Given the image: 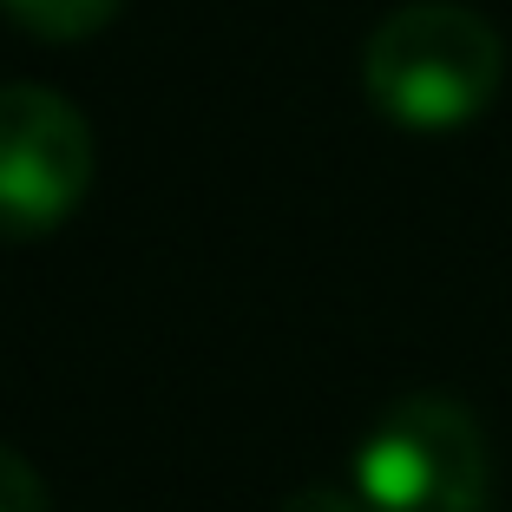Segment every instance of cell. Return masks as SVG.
<instances>
[{"label":"cell","instance_id":"obj_1","mask_svg":"<svg viewBox=\"0 0 512 512\" xmlns=\"http://www.w3.org/2000/svg\"><path fill=\"white\" fill-rule=\"evenodd\" d=\"M506 86V40L460 0H407L368 33L362 92L401 132H460Z\"/></svg>","mask_w":512,"mask_h":512},{"label":"cell","instance_id":"obj_2","mask_svg":"<svg viewBox=\"0 0 512 512\" xmlns=\"http://www.w3.org/2000/svg\"><path fill=\"white\" fill-rule=\"evenodd\" d=\"M362 512H486L493 453L473 407L447 394H407L381 407L355 447Z\"/></svg>","mask_w":512,"mask_h":512},{"label":"cell","instance_id":"obj_3","mask_svg":"<svg viewBox=\"0 0 512 512\" xmlns=\"http://www.w3.org/2000/svg\"><path fill=\"white\" fill-rule=\"evenodd\" d=\"M99 145L53 86H0V237H46L86 204Z\"/></svg>","mask_w":512,"mask_h":512},{"label":"cell","instance_id":"obj_4","mask_svg":"<svg viewBox=\"0 0 512 512\" xmlns=\"http://www.w3.org/2000/svg\"><path fill=\"white\" fill-rule=\"evenodd\" d=\"M0 14L33 40H92L125 14V0H0Z\"/></svg>","mask_w":512,"mask_h":512},{"label":"cell","instance_id":"obj_5","mask_svg":"<svg viewBox=\"0 0 512 512\" xmlns=\"http://www.w3.org/2000/svg\"><path fill=\"white\" fill-rule=\"evenodd\" d=\"M0 512H53L46 506L40 473H33V460L14 453V447H0Z\"/></svg>","mask_w":512,"mask_h":512},{"label":"cell","instance_id":"obj_6","mask_svg":"<svg viewBox=\"0 0 512 512\" xmlns=\"http://www.w3.org/2000/svg\"><path fill=\"white\" fill-rule=\"evenodd\" d=\"M276 512H362L355 486H296Z\"/></svg>","mask_w":512,"mask_h":512}]
</instances>
